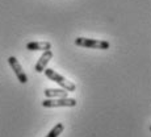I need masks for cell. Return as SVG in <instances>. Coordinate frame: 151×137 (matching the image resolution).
Segmentation results:
<instances>
[{
  "label": "cell",
  "mask_w": 151,
  "mask_h": 137,
  "mask_svg": "<svg viewBox=\"0 0 151 137\" xmlns=\"http://www.w3.org/2000/svg\"><path fill=\"white\" fill-rule=\"evenodd\" d=\"M43 71H45V75L49 78V79L53 80V82H55V83H58L60 87H63V90H66V91H68V92L75 91V88H76L75 83H72L71 80L66 79L65 77H62L60 74H58L55 70H53V69H45Z\"/></svg>",
  "instance_id": "1"
},
{
  "label": "cell",
  "mask_w": 151,
  "mask_h": 137,
  "mask_svg": "<svg viewBox=\"0 0 151 137\" xmlns=\"http://www.w3.org/2000/svg\"><path fill=\"white\" fill-rule=\"evenodd\" d=\"M75 43L78 46H82V48L87 49H101V50H105L109 49V42L104 41V40H96V38H86V37H79V38L75 40Z\"/></svg>",
  "instance_id": "2"
},
{
  "label": "cell",
  "mask_w": 151,
  "mask_h": 137,
  "mask_svg": "<svg viewBox=\"0 0 151 137\" xmlns=\"http://www.w3.org/2000/svg\"><path fill=\"white\" fill-rule=\"evenodd\" d=\"M76 100L74 98H59V99H46L42 101L45 108H58V107H75Z\"/></svg>",
  "instance_id": "3"
},
{
  "label": "cell",
  "mask_w": 151,
  "mask_h": 137,
  "mask_svg": "<svg viewBox=\"0 0 151 137\" xmlns=\"http://www.w3.org/2000/svg\"><path fill=\"white\" fill-rule=\"evenodd\" d=\"M8 63H9V66L12 67L13 72L16 74V77H17V79H19V82L22 83V84L27 83V82H28V77H27V74L24 72V70H22L21 65H20V62L17 61V58L13 57V55H11V57L8 58Z\"/></svg>",
  "instance_id": "4"
},
{
  "label": "cell",
  "mask_w": 151,
  "mask_h": 137,
  "mask_svg": "<svg viewBox=\"0 0 151 137\" xmlns=\"http://www.w3.org/2000/svg\"><path fill=\"white\" fill-rule=\"evenodd\" d=\"M51 58H53V53H51V50H45L43 51V54L40 57L38 62L36 63V71L37 72H42L43 70L46 69L47 63L50 62Z\"/></svg>",
  "instance_id": "5"
},
{
  "label": "cell",
  "mask_w": 151,
  "mask_h": 137,
  "mask_svg": "<svg viewBox=\"0 0 151 137\" xmlns=\"http://www.w3.org/2000/svg\"><path fill=\"white\" fill-rule=\"evenodd\" d=\"M27 49L32 51H37V50H50L51 49V43L49 41H34V42H28L27 43Z\"/></svg>",
  "instance_id": "6"
},
{
  "label": "cell",
  "mask_w": 151,
  "mask_h": 137,
  "mask_svg": "<svg viewBox=\"0 0 151 137\" xmlns=\"http://www.w3.org/2000/svg\"><path fill=\"white\" fill-rule=\"evenodd\" d=\"M46 98H67L68 91L66 90H58V88H46L45 91Z\"/></svg>",
  "instance_id": "7"
},
{
  "label": "cell",
  "mask_w": 151,
  "mask_h": 137,
  "mask_svg": "<svg viewBox=\"0 0 151 137\" xmlns=\"http://www.w3.org/2000/svg\"><path fill=\"white\" fill-rule=\"evenodd\" d=\"M63 129H65V125H63L62 123H58V124L53 128V129H51L50 132L47 133V136H46V137H58V136L60 135V133L63 132Z\"/></svg>",
  "instance_id": "8"
}]
</instances>
